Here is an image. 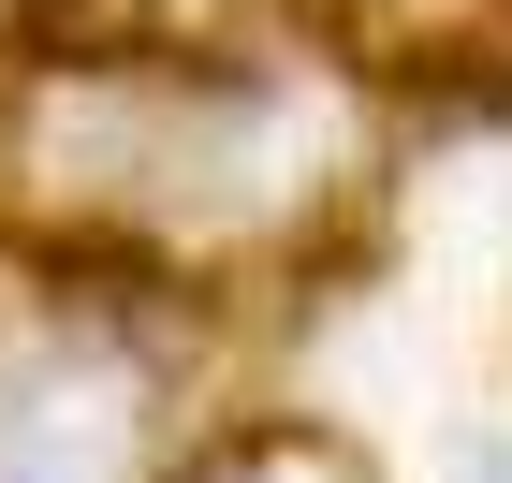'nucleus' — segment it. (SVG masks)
<instances>
[{"instance_id":"obj_1","label":"nucleus","mask_w":512,"mask_h":483,"mask_svg":"<svg viewBox=\"0 0 512 483\" xmlns=\"http://www.w3.org/2000/svg\"><path fill=\"white\" fill-rule=\"evenodd\" d=\"M366 191V103L337 44L249 30H59L0 59V249L132 293L278 279Z\"/></svg>"},{"instance_id":"obj_2","label":"nucleus","mask_w":512,"mask_h":483,"mask_svg":"<svg viewBox=\"0 0 512 483\" xmlns=\"http://www.w3.org/2000/svg\"><path fill=\"white\" fill-rule=\"evenodd\" d=\"M191 410V293L30 264L0 293V483H176Z\"/></svg>"},{"instance_id":"obj_3","label":"nucleus","mask_w":512,"mask_h":483,"mask_svg":"<svg viewBox=\"0 0 512 483\" xmlns=\"http://www.w3.org/2000/svg\"><path fill=\"white\" fill-rule=\"evenodd\" d=\"M176 483H366V454L322 440V425H293V410H249V425H205L176 454Z\"/></svg>"},{"instance_id":"obj_4","label":"nucleus","mask_w":512,"mask_h":483,"mask_svg":"<svg viewBox=\"0 0 512 483\" xmlns=\"http://www.w3.org/2000/svg\"><path fill=\"white\" fill-rule=\"evenodd\" d=\"M469 483H512V454H469Z\"/></svg>"}]
</instances>
